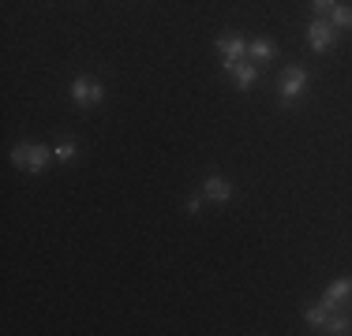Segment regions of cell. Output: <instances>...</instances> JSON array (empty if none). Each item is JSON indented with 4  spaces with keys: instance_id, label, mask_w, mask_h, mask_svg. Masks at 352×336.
<instances>
[{
    "instance_id": "8",
    "label": "cell",
    "mask_w": 352,
    "mask_h": 336,
    "mask_svg": "<svg viewBox=\"0 0 352 336\" xmlns=\"http://www.w3.org/2000/svg\"><path fill=\"white\" fill-rule=\"evenodd\" d=\"M274 53H278V49H274V41H270V38H255V41H248V56H251L255 64L274 60Z\"/></svg>"
},
{
    "instance_id": "9",
    "label": "cell",
    "mask_w": 352,
    "mask_h": 336,
    "mask_svg": "<svg viewBox=\"0 0 352 336\" xmlns=\"http://www.w3.org/2000/svg\"><path fill=\"white\" fill-rule=\"evenodd\" d=\"M322 333H333V336L352 333V314H345V310H338V314H333V310H330V322L322 325Z\"/></svg>"
},
{
    "instance_id": "4",
    "label": "cell",
    "mask_w": 352,
    "mask_h": 336,
    "mask_svg": "<svg viewBox=\"0 0 352 336\" xmlns=\"http://www.w3.org/2000/svg\"><path fill=\"white\" fill-rule=\"evenodd\" d=\"M217 53H221L225 67H232V64H240L248 56V41L236 38V34H225V38H217Z\"/></svg>"
},
{
    "instance_id": "6",
    "label": "cell",
    "mask_w": 352,
    "mask_h": 336,
    "mask_svg": "<svg viewBox=\"0 0 352 336\" xmlns=\"http://www.w3.org/2000/svg\"><path fill=\"white\" fill-rule=\"evenodd\" d=\"M203 198H210V202H229V198H232V183L221 180V176H206V180H203Z\"/></svg>"
},
{
    "instance_id": "1",
    "label": "cell",
    "mask_w": 352,
    "mask_h": 336,
    "mask_svg": "<svg viewBox=\"0 0 352 336\" xmlns=\"http://www.w3.org/2000/svg\"><path fill=\"white\" fill-rule=\"evenodd\" d=\"M53 161V146H38V142H19L12 149V165L27 168V172H45V165Z\"/></svg>"
},
{
    "instance_id": "12",
    "label": "cell",
    "mask_w": 352,
    "mask_h": 336,
    "mask_svg": "<svg viewBox=\"0 0 352 336\" xmlns=\"http://www.w3.org/2000/svg\"><path fill=\"white\" fill-rule=\"evenodd\" d=\"M75 154H79V142H75V139H64V142H56V146H53V161H72Z\"/></svg>"
},
{
    "instance_id": "14",
    "label": "cell",
    "mask_w": 352,
    "mask_h": 336,
    "mask_svg": "<svg viewBox=\"0 0 352 336\" xmlns=\"http://www.w3.org/2000/svg\"><path fill=\"white\" fill-rule=\"evenodd\" d=\"M184 209H188V213H191V217H195V213H199V209H203V198H199V195H195V198H188V206H184Z\"/></svg>"
},
{
    "instance_id": "5",
    "label": "cell",
    "mask_w": 352,
    "mask_h": 336,
    "mask_svg": "<svg viewBox=\"0 0 352 336\" xmlns=\"http://www.w3.org/2000/svg\"><path fill=\"white\" fill-rule=\"evenodd\" d=\"M304 86H307V71L304 67H289V71L281 75V101L292 105V101L304 94Z\"/></svg>"
},
{
    "instance_id": "7",
    "label": "cell",
    "mask_w": 352,
    "mask_h": 336,
    "mask_svg": "<svg viewBox=\"0 0 352 336\" xmlns=\"http://www.w3.org/2000/svg\"><path fill=\"white\" fill-rule=\"evenodd\" d=\"M225 71H229V75H232V79H236V86H240V90H248V86H251V82H255V79H258V64H255V60H240V64H232V67H225Z\"/></svg>"
},
{
    "instance_id": "3",
    "label": "cell",
    "mask_w": 352,
    "mask_h": 336,
    "mask_svg": "<svg viewBox=\"0 0 352 336\" xmlns=\"http://www.w3.org/2000/svg\"><path fill=\"white\" fill-rule=\"evenodd\" d=\"M333 41H338V30H333V23H322L315 19L311 27H307V45L315 49V53H330Z\"/></svg>"
},
{
    "instance_id": "13",
    "label": "cell",
    "mask_w": 352,
    "mask_h": 336,
    "mask_svg": "<svg viewBox=\"0 0 352 336\" xmlns=\"http://www.w3.org/2000/svg\"><path fill=\"white\" fill-rule=\"evenodd\" d=\"M333 4H338V0H311V12L318 15V19H322V15L333 12Z\"/></svg>"
},
{
    "instance_id": "2",
    "label": "cell",
    "mask_w": 352,
    "mask_h": 336,
    "mask_svg": "<svg viewBox=\"0 0 352 336\" xmlns=\"http://www.w3.org/2000/svg\"><path fill=\"white\" fill-rule=\"evenodd\" d=\"M102 97H105V86L98 79H90V75H82V79L72 82V101L75 105H98Z\"/></svg>"
},
{
    "instance_id": "10",
    "label": "cell",
    "mask_w": 352,
    "mask_h": 336,
    "mask_svg": "<svg viewBox=\"0 0 352 336\" xmlns=\"http://www.w3.org/2000/svg\"><path fill=\"white\" fill-rule=\"evenodd\" d=\"M330 23H333V30H352V8L349 4H333Z\"/></svg>"
},
{
    "instance_id": "11",
    "label": "cell",
    "mask_w": 352,
    "mask_h": 336,
    "mask_svg": "<svg viewBox=\"0 0 352 336\" xmlns=\"http://www.w3.org/2000/svg\"><path fill=\"white\" fill-rule=\"evenodd\" d=\"M307 325H311V329H318L322 333V325L330 322V307H326V302H318V307H307Z\"/></svg>"
}]
</instances>
